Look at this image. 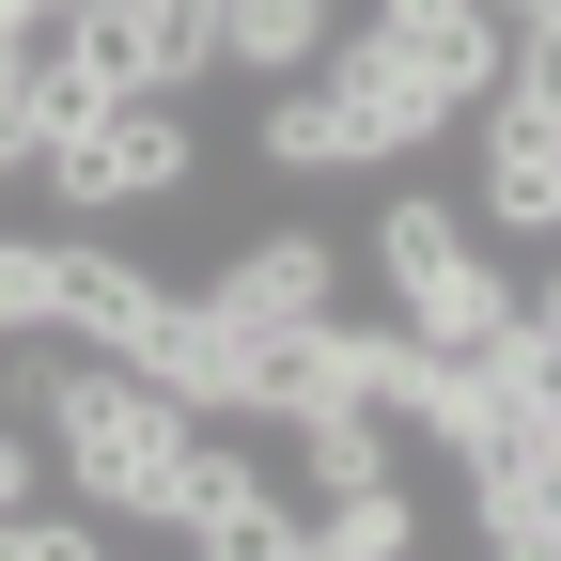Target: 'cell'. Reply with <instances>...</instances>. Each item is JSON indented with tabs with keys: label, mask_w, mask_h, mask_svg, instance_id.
I'll return each instance as SVG.
<instances>
[{
	"label": "cell",
	"mask_w": 561,
	"mask_h": 561,
	"mask_svg": "<svg viewBox=\"0 0 561 561\" xmlns=\"http://www.w3.org/2000/svg\"><path fill=\"white\" fill-rule=\"evenodd\" d=\"M312 94H328V125H343V172H390V157H437V125H453V110L421 94V79H405V62H390V47H375L359 16L328 32V62H312Z\"/></svg>",
	"instance_id": "obj_5"
},
{
	"label": "cell",
	"mask_w": 561,
	"mask_h": 561,
	"mask_svg": "<svg viewBox=\"0 0 561 561\" xmlns=\"http://www.w3.org/2000/svg\"><path fill=\"white\" fill-rule=\"evenodd\" d=\"M140 375H157L172 405H234V312L203 297V280H172V312L140 328Z\"/></svg>",
	"instance_id": "obj_11"
},
{
	"label": "cell",
	"mask_w": 561,
	"mask_h": 561,
	"mask_svg": "<svg viewBox=\"0 0 561 561\" xmlns=\"http://www.w3.org/2000/svg\"><path fill=\"white\" fill-rule=\"evenodd\" d=\"M359 0H219V79H312Z\"/></svg>",
	"instance_id": "obj_10"
},
{
	"label": "cell",
	"mask_w": 561,
	"mask_h": 561,
	"mask_svg": "<svg viewBox=\"0 0 561 561\" xmlns=\"http://www.w3.org/2000/svg\"><path fill=\"white\" fill-rule=\"evenodd\" d=\"M280 437L312 453V500H328V483H375V468H405V421H390V405H312V421H280Z\"/></svg>",
	"instance_id": "obj_13"
},
{
	"label": "cell",
	"mask_w": 561,
	"mask_h": 561,
	"mask_svg": "<svg viewBox=\"0 0 561 561\" xmlns=\"http://www.w3.org/2000/svg\"><path fill=\"white\" fill-rule=\"evenodd\" d=\"M359 32H375L437 110H483V79H500V16H483V0H375Z\"/></svg>",
	"instance_id": "obj_7"
},
{
	"label": "cell",
	"mask_w": 561,
	"mask_h": 561,
	"mask_svg": "<svg viewBox=\"0 0 561 561\" xmlns=\"http://www.w3.org/2000/svg\"><path fill=\"white\" fill-rule=\"evenodd\" d=\"M32 157H47V110H32V94H0V187H32Z\"/></svg>",
	"instance_id": "obj_18"
},
{
	"label": "cell",
	"mask_w": 561,
	"mask_h": 561,
	"mask_svg": "<svg viewBox=\"0 0 561 561\" xmlns=\"http://www.w3.org/2000/svg\"><path fill=\"white\" fill-rule=\"evenodd\" d=\"M530 500H546V530H561V421L530 437Z\"/></svg>",
	"instance_id": "obj_20"
},
{
	"label": "cell",
	"mask_w": 561,
	"mask_h": 561,
	"mask_svg": "<svg viewBox=\"0 0 561 561\" xmlns=\"http://www.w3.org/2000/svg\"><path fill=\"white\" fill-rule=\"evenodd\" d=\"M94 546H110V530H79L47 483H32V500H0V561H94Z\"/></svg>",
	"instance_id": "obj_17"
},
{
	"label": "cell",
	"mask_w": 561,
	"mask_h": 561,
	"mask_svg": "<svg viewBox=\"0 0 561 561\" xmlns=\"http://www.w3.org/2000/svg\"><path fill=\"white\" fill-rule=\"evenodd\" d=\"M157 530H187L203 561H312V500H280V483H265L234 437H203V421H187V453H172Z\"/></svg>",
	"instance_id": "obj_4"
},
{
	"label": "cell",
	"mask_w": 561,
	"mask_h": 561,
	"mask_svg": "<svg viewBox=\"0 0 561 561\" xmlns=\"http://www.w3.org/2000/svg\"><path fill=\"white\" fill-rule=\"evenodd\" d=\"M468 219L483 234H561V110H500L483 94V140H468Z\"/></svg>",
	"instance_id": "obj_6"
},
{
	"label": "cell",
	"mask_w": 561,
	"mask_h": 561,
	"mask_svg": "<svg viewBox=\"0 0 561 561\" xmlns=\"http://www.w3.org/2000/svg\"><path fill=\"white\" fill-rule=\"evenodd\" d=\"M483 16H561V0H483Z\"/></svg>",
	"instance_id": "obj_21"
},
{
	"label": "cell",
	"mask_w": 561,
	"mask_h": 561,
	"mask_svg": "<svg viewBox=\"0 0 561 561\" xmlns=\"http://www.w3.org/2000/svg\"><path fill=\"white\" fill-rule=\"evenodd\" d=\"M405 546H421L405 468H375V483H328V500H312V561H405Z\"/></svg>",
	"instance_id": "obj_12"
},
{
	"label": "cell",
	"mask_w": 561,
	"mask_h": 561,
	"mask_svg": "<svg viewBox=\"0 0 561 561\" xmlns=\"http://www.w3.org/2000/svg\"><path fill=\"white\" fill-rule=\"evenodd\" d=\"M172 312V280L140 265V250H110L94 219H62V343H110V359H140V328Z\"/></svg>",
	"instance_id": "obj_8"
},
{
	"label": "cell",
	"mask_w": 561,
	"mask_h": 561,
	"mask_svg": "<svg viewBox=\"0 0 561 561\" xmlns=\"http://www.w3.org/2000/svg\"><path fill=\"white\" fill-rule=\"evenodd\" d=\"M187 172H203L187 94H110V110H79V125L32 157V187L62 203V219H140V203H187Z\"/></svg>",
	"instance_id": "obj_2"
},
{
	"label": "cell",
	"mask_w": 561,
	"mask_h": 561,
	"mask_svg": "<svg viewBox=\"0 0 561 561\" xmlns=\"http://www.w3.org/2000/svg\"><path fill=\"white\" fill-rule=\"evenodd\" d=\"M62 328V234H0V343Z\"/></svg>",
	"instance_id": "obj_15"
},
{
	"label": "cell",
	"mask_w": 561,
	"mask_h": 561,
	"mask_svg": "<svg viewBox=\"0 0 561 561\" xmlns=\"http://www.w3.org/2000/svg\"><path fill=\"white\" fill-rule=\"evenodd\" d=\"M500 110H561V16H500Z\"/></svg>",
	"instance_id": "obj_16"
},
{
	"label": "cell",
	"mask_w": 561,
	"mask_h": 561,
	"mask_svg": "<svg viewBox=\"0 0 561 561\" xmlns=\"http://www.w3.org/2000/svg\"><path fill=\"white\" fill-rule=\"evenodd\" d=\"M375 265H390V312L421 328V343H500L515 328V280H500V250H483V219L468 203H390L375 219Z\"/></svg>",
	"instance_id": "obj_3"
},
{
	"label": "cell",
	"mask_w": 561,
	"mask_h": 561,
	"mask_svg": "<svg viewBox=\"0 0 561 561\" xmlns=\"http://www.w3.org/2000/svg\"><path fill=\"white\" fill-rule=\"evenodd\" d=\"M32 483H47V437H32L16 405H0V500H32Z\"/></svg>",
	"instance_id": "obj_19"
},
{
	"label": "cell",
	"mask_w": 561,
	"mask_h": 561,
	"mask_svg": "<svg viewBox=\"0 0 561 561\" xmlns=\"http://www.w3.org/2000/svg\"><path fill=\"white\" fill-rule=\"evenodd\" d=\"M16 421L47 437V468H62V500H79V515H140V530H157L172 453H187L203 405H172L140 359H110V343H62V328H47V359L16 375Z\"/></svg>",
	"instance_id": "obj_1"
},
{
	"label": "cell",
	"mask_w": 561,
	"mask_h": 561,
	"mask_svg": "<svg viewBox=\"0 0 561 561\" xmlns=\"http://www.w3.org/2000/svg\"><path fill=\"white\" fill-rule=\"evenodd\" d=\"M468 546H500V561H561L546 500H530V468H468Z\"/></svg>",
	"instance_id": "obj_14"
},
{
	"label": "cell",
	"mask_w": 561,
	"mask_h": 561,
	"mask_svg": "<svg viewBox=\"0 0 561 561\" xmlns=\"http://www.w3.org/2000/svg\"><path fill=\"white\" fill-rule=\"evenodd\" d=\"M203 297H219L234 328H312V312H343V250L328 234H250Z\"/></svg>",
	"instance_id": "obj_9"
}]
</instances>
